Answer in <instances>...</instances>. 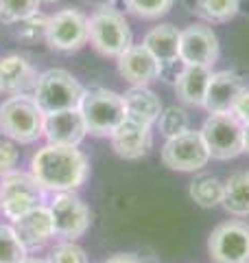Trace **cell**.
<instances>
[{"label":"cell","mask_w":249,"mask_h":263,"mask_svg":"<svg viewBox=\"0 0 249 263\" xmlns=\"http://www.w3.org/2000/svg\"><path fill=\"white\" fill-rule=\"evenodd\" d=\"M29 174L46 193H68L86 184L90 160L79 147L46 143L31 156Z\"/></svg>","instance_id":"obj_1"},{"label":"cell","mask_w":249,"mask_h":263,"mask_svg":"<svg viewBox=\"0 0 249 263\" xmlns=\"http://www.w3.org/2000/svg\"><path fill=\"white\" fill-rule=\"evenodd\" d=\"M44 117L33 95H11L0 105V132L18 145H33L44 138Z\"/></svg>","instance_id":"obj_2"},{"label":"cell","mask_w":249,"mask_h":263,"mask_svg":"<svg viewBox=\"0 0 249 263\" xmlns=\"http://www.w3.org/2000/svg\"><path fill=\"white\" fill-rule=\"evenodd\" d=\"M88 42L103 57H118L134 44L131 27L125 13L110 7H96L88 18Z\"/></svg>","instance_id":"obj_3"},{"label":"cell","mask_w":249,"mask_h":263,"mask_svg":"<svg viewBox=\"0 0 249 263\" xmlns=\"http://www.w3.org/2000/svg\"><path fill=\"white\" fill-rule=\"evenodd\" d=\"M79 112L88 134L92 136H112V132L127 119L122 95L101 86L86 88L79 103Z\"/></svg>","instance_id":"obj_4"},{"label":"cell","mask_w":249,"mask_h":263,"mask_svg":"<svg viewBox=\"0 0 249 263\" xmlns=\"http://www.w3.org/2000/svg\"><path fill=\"white\" fill-rule=\"evenodd\" d=\"M86 88L72 72L64 68H48L39 72L33 97L44 114L61 112V110H77Z\"/></svg>","instance_id":"obj_5"},{"label":"cell","mask_w":249,"mask_h":263,"mask_svg":"<svg viewBox=\"0 0 249 263\" xmlns=\"http://www.w3.org/2000/svg\"><path fill=\"white\" fill-rule=\"evenodd\" d=\"M44 200L46 191L31 174L13 171V174L0 178V213L7 219H20L29 211L42 206Z\"/></svg>","instance_id":"obj_6"},{"label":"cell","mask_w":249,"mask_h":263,"mask_svg":"<svg viewBox=\"0 0 249 263\" xmlns=\"http://www.w3.org/2000/svg\"><path fill=\"white\" fill-rule=\"evenodd\" d=\"M199 132L210 152V158L232 160L243 154V123L234 114H210Z\"/></svg>","instance_id":"obj_7"},{"label":"cell","mask_w":249,"mask_h":263,"mask_svg":"<svg viewBox=\"0 0 249 263\" xmlns=\"http://www.w3.org/2000/svg\"><path fill=\"white\" fill-rule=\"evenodd\" d=\"M46 44L57 53L81 51L88 44V15L74 7H66L48 15Z\"/></svg>","instance_id":"obj_8"},{"label":"cell","mask_w":249,"mask_h":263,"mask_svg":"<svg viewBox=\"0 0 249 263\" xmlns=\"http://www.w3.org/2000/svg\"><path fill=\"white\" fill-rule=\"evenodd\" d=\"M160 158L164 167L179 174H195L201 171L210 162V152L201 138V132L188 129L175 138H166L160 149Z\"/></svg>","instance_id":"obj_9"},{"label":"cell","mask_w":249,"mask_h":263,"mask_svg":"<svg viewBox=\"0 0 249 263\" xmlns=\"http://www.w3.org/2000/svg\"><path fill=\"white\" fill-rule=\"evenodd\" d=\"M55 233L61 239L77 241L90 230L92 224V211L86 202L77 195V191L68 193H53V200L48 202Z\"/></svg>","instance_id":"obj_10"},{"label":"cell","mask_w":249,"mask_h":263,"mask_svg":"<svg viewBox=\"0 0 249 263\" xmlns=\"http://www.w3.org/2000/svg\"><path fill=\"white\" fill-rule=\"evenodd\" d=\"M208 254L212 263H249V224L240 219L219 224L208 239Z\"/></svg>","instance_id":"obj_11"},{"label":"cell","mask_w":249,"mask_h":263,"mask_svg":"<svg viewBox=\"0 0 249 263\" xmlns=\"http://www.w3.org/2000/svg\"><path fill=\"white\" fill-rule=\"evenodd\" d=\"M219 37L208 24H190L179 35V60L184 66H208L212 68L219 60Z\"/></svg>","instance_id":"obj_12"},{"label":"cell","mask_w":249,"mask_h":263,"mask_svg":"<svg viewBox=\"0 0 249 263\" xmlns=\"http://www.w3.org/2000/svg\"><path fill=\"white\" fill-rule=\"evenodd\" d=\"M153 127L138 123L134 119H125L118 127L112 132L110 143L116 156L125 160H140L149 154L153 145Z\"/></svg>","instance_id":"obj_13"},{"label":"cell","mask_w":249,"mask_h":263,"mask_svg":"<svg viewBox=\"0 0 249 263\" xmlns=\"http://www.w3.org/2000/svg\"><path fill=\"white\" fill-rule=\"evenodd\" d=\"M118 75L129 86H149L160 79V64L142 44H131L118 60Z\"/></svg>","instance_id":"obj_14"},{"label":"cell","mask_w":249,"mask_h":263,"mask_svg":"<svg viewBox=\"0 0 249 263\" xmlns=\"http://www.w3.org/2000/svg\"><path fill=\"white\" fill-rule=\"evenodd\" d=\"M11 226L15 230V235L20 237L22 246L29 252L44 248V246L51 241L53 237H57L51 211H48L46 204H42V206L29 211L27 215H22L20 219L11 221Z\"/></svg>","instance_id":"obj_15"},{"label":"cell","mask_w":249,"mask_h":263,"mask_svg":"<svg viewBox=\"0 0 249 263\" xmlns=\"http://www.w3.org/2000/svg\"><path fill=\"white\" fill-rule=\"evenodd\" d=\"M86 136H88V129H86V123H83L79 108L77 110L51 112V114L44 117V138H46V143L79 147Z\"/></svg>","instance_id":"obj_16"},{"label":"cell","mask_w":249,"mask_h":263,"mask_svg":"<svg viewBox=\"0 0 249 263\" xmlns=\"http://www.w3.org/2000/svg\"><path fill=\"white\" fill-rule=\"evenodd\" d=\"M247 86L243 77L234 70H219L212 72L210 86H208L205 92V101L203 108L210 114H225L232 112V105L238 99V95L243 92Z\"/></svg>","instance_id":"obj_17"},{"label":"cell","mask_w":249,"mask_h":263,"mask_svg":"<svg viewBox=\"0 0 249 263\" xmlns=\"http://www.w3.org/2000/svg\"><path fill=\"white\" fill-rule=\"evenodd\" d=\"M37 77L39 75L29 62V57H24L20 53L0 57V84H3V92L33 95Z\"/></svg>","instance_id":"obj_18"},{"label":"cell","mask_w":249,"mask_h":263,"mask_svg":"<svg viewBox=\"0 0 249 263\" xmlns=\"http://www.w3.org/2000/svg\"><path fill=\"white\" fill-rule=\"evenodd\" d=\"M179 35L181 31L175 24H157V27L149 29L147 35L142 37V46L151 53L160 68L164 66H173V64H181L179 60Z\"/></svg>","instance_id":"obj_19"},{"label":"cell","mask_w":249,"mask_h":263,"mask_svg":"<svg viewBox=\"0 0 249 263\" xmlns=\"http://www.w3.org/2000/svg\"><path fill=\"white\" fill-rule=\"evenodd\" d=\"M212 79V68L208 66H184L175 81V95L184 105L203 108L205 92Z\"/></svg>","instance_id":"obj_20"},{"label":"cell","mask_w":249,"mask_h":263,"mask_svg":"<svg viewBox=\"0 0 249 263\" xmlns=\"http://www.w3.org/2000/svg\"><path fill=\"white\" fill-rule=\"evenodd\" d=\"M122 99H125L127 119L144 123L149 127H153L157 123V119H160L162 101L149 86H131L127 92L122 95Z\"/></svg>","instance_id":"obj_21"},{"label":"cell","mask_w":249,"mask_h":263,"mask_svg":"<svg viewBox=\"0 0 249 263\" xmlns=\"http://www.w3.org/2000/svg\"><path fill=\"white\" fill-rule=\"evenodd\" d=\"M221 206L234 217H249V171H236L223 182Z\"/></svg>","instance_id":"obj_22"},{"label":"cell","mask_w":249,"mask_h":263,"mask_svg":"<svg viewBox=\"0 0 249 263\" xmlns=\"http://www.w3.org/2000/svg\"><path fill=\"white\" fill-rule=\"evenodd\" d=\"M188 193L197 206L214 209L223 202V182L212 174H199V176H195L193 182H190Z\"/></svg>","instance_id":"obj_23"},{"label":"cell","mask_w":249,"mask_h":263,"mask_svg":"<svg viewBox=\"0 0 249 263\" xmlns=\"http://www.w3.org/2000/svg\"><path fill=\"white\" fill-rule=\"evenodd\" d=\"M193 11L210 24H223L236 18L240 11V0H195Z\"/></svg>","instance_id":"obj_24"},{"label":"cell","mask_w":249,"mask_h":263,"mask_svg":"<svg viewBox=\"0 0 249 263\" xmlns=\"http://www.w3.org/2000/svg\"><path fill=\"white\" fill-rule=\"evenodd\" d=\"M155 125L164 138H175L190 129V117L181 105H169V108H162Z\"/></svg>","instance_id":"obj_25"},{"label":"cell","mask_w":249,"mask_h":263,"mask_svg":"<svg viewBox=\"0 0 249 263\" xmlns=\"http://www.w3.org/2000/svg\"><path fill=\"white\" fill-rule=\"evenodd\" d=\"M46 27H48V15L37 11L29 15V18L15 22L11 29L15 40H20L24 44H37V42H46Z\"/></svg>","instance_id":"obj_26"},{"label":"cell","mask_w":249,"mask_h":263,"mask_svg":"<svg viewBox=\"0 0 249 263\" xmlns=\"http://www.w3.org/2000/svg\"><path fill=\"white\" fill-rule=\"evenodd\" d=\"M29 250L22 246L11 224H0V263H22Z\"/></svg>","instance_id":"obj_27"},{"label":"cell","mask_w":249,"mask_h":263,"mask_svg":"<svg viewBox=\"0 0 249 263\" xmlns=\"http://www.w3.org/2000/svg\"><path fill=\"white\" fill-rule=\"evenodd\" d=\"M122 3H125V9L131 15H136V18L157 20L173 9L175 0H122Z\"/></svg>","instance_id":"obj_28"},{"label":"cell","mask_w":249,"mask_h":263,"mask_svg":"<svg viewBox=\"0 0 249 263\" xmlns=\"http://www.w3.org/2000/svg\"><path fill=\"white\" fill-rule=\"evenodd\" d=\"M39 0H0V22L7 27H13L29 15L39 11Z\"/></svg>","instance_id":"obj_29"},{"label":"cell","mask_w":249,"mask_h":263,"mask_svg":"<svg viewBox=\"0 0 249 263\" xmlns=\"http://www.w3.org/2000/svg\"><path fill=\"white\" fill-rule=\"evenodd\" d=\"M46 259H48V263H90L86 250H83L79 243L68 241V239L55 243Z\"/></svg>","instance_id":"obj_30"},{"label":"cell","mask_w":249,"mask_h":263,"mask_svg":"<svg viewBox=\"0 0 249 263\" xmlns=\"http://www.w3.org/2000/svg\"><path fill=\"white\" fill-rule=\"evenodd\" d=\"M18 162H20L18 143L11 141V138H7V136H0V178L18 171L15 169Z\"/></svg>","instance_id":"obj_31"},{"label":"cell","mask_w":249,"mask_h":263,"mask_svg":"<svg viewBox=\"0 0 249 263\" xmlns=\"http://www.w3.org/2000/svg\"><path fill=\"white\" fill-rule=\"evenodd\" d=\"M230 114H234V117L243 123V125H249V88H245L243 92L238 95L234 105H232Z\"/></svg>","instance_id":"obj_32"},{"label":"cell","mask_w":249,"mask_h":263,"mask_svg":"<svg viewBox=\"0 0 249 263\" xmlns=\"http://www.w3.org/2000/svg\"><path fill=\"white\" fill-rule=\"evenodd\" d=\"M103 263H142V259L131 252H118V254H114V257L105 259Z\"/></svg>","instance_id":"obj_33"},{"label":"cell","mask_w":249,"mask_h":263,"mask_svg":"<svg viewBox=\"0 0 249 263\" xmlns=\"http://www.w3.org/2000/svg\"><path fill=\"white\" fill-rule=\"evenodd\" d=\"M243 152L249 154V125H243Z\"/></svg>","instance_id":"obj_34"},{"label":"cell","mask_w":249,"mask_h":263,"mask_svg":"<svg viewBox=\"0 0 249 263\" xmlns=\"http://www.w3.org/2000/svg\"><path fill=\"white\" fill-rule=\"evenodd\" d=\"M88 5H94V7H110V5H114L116 0H86Z\"/></svg>","instance_id":"obj_35"},{"label":"cell","mask_w":249,"mask_h":263,"mask_svg":"<svg viewBox=\"0 0 249 263\" xmlns=\"http://www.w3.org/2000/svg\"><path fill=\"white\" fill-rule=\"evenodd\" d=\"M22 263H48V259H35V257H27Z\"/></svg>","instance_id":"obj_36"},{"label":"cell","mask_w":249,"mask_h":263,"mask_svg":"<svg viewBox=\"0 0 249 263\" xmlns=\"http://www.w3.org/2000/svg\"><path fill=\"white\" fill-rule=\"evenodd\" d=\"M39 3H42V5H57L59 0H39Z\"/></svg>","instance_id":"obj_37"},{"label":"cell","mask_w":249,"mask_h":263,"mask_svg":"<svg viewBox=\"0 0 249 263\" xmlns=\"http://www.w3.org/2000/svg\"><path fill=\"white\" fill-rule=\"evenodd\" d=\"M0 92H3V84H0Z\"/></svg>","instance_id":"obj_38"},{"label":"cell","mask_w":249,"mask_h":263,"mask_svg":"<svg viewBox=\"0 0 249 263\" xmlns=\"http://www.w3.org/2000/svg\"><path fill=\"white\" fill-rule=\"evenodd\" d=\"M0 134H3V132H0Z\"/></svg>","instance_id":"obj_39"}]
</instances>
